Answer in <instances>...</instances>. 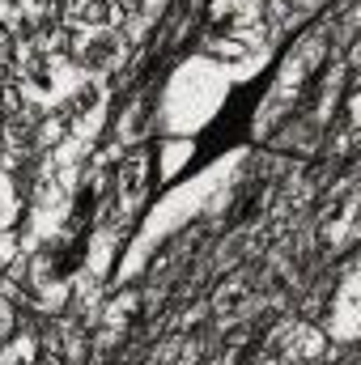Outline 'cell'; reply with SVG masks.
Instances as JSON below:
<instances>
[{
	"label": "cell",
	"mask_w": 361,
	"mask_h": 365,
	"mask_svg": "<svg viewBox=\"0 0 361 365\" xmlns=\"http://www.w3.org/2000/svg\"><path fill=\"white\" fill-rule=\"evenodd\" d=\"M332 344H353L357 340V268L349 264L336 293H332V306H327V331H323Z\"/></svg>",
	"instance_id": "7a4b0ae2"
},
{
	"label": "cell",
	"mask_w": 361,
	"mask_h": 365,
	"mask_svg": "<svg viewBox=\"0 0 361 365\" xmlns=\"http://www.w3.org/2000/svg\"><path fill=\"white\" fill-rule=\"evenodd\" d=\"M247 302H251V280H247V276H230V280H221L217 293H213V314H217L221 323H234V319L247 310Z\"/></svg>",
	"instance_id": "3957f363"
},
{
	"label": "cell",
	"mask_w": 361,
	"mask_h": 365,
	"mask_svg": "<svg viewBox=\"0 0 361 365\" xmlns=\"http://www.w3.org/2000/svg\"><path fill=\"white\" fill-rule=\"evenodd\" d=\"M136 310V293H128V297H119V302H111L106 310H102V319H106V327L111 331H119L123 323H128V314Z\"/></svg>",
	"instance_id": "52a82bcc"
},
{
	"label": "cell",
	"mask_w": 361,
	"mask_h": 365,
	"mask_svg": "<svg viewBox=\"0 0 361 365\" xmlns=\"http://www.w3.org/2000/svg\"><path fill=\"white\" fill-rule=\"evenodd\" d=\"M225 81L230 77L213 60H195L183 73H175V81L166 86V98H162V115H166L162 128L183 136V132L208 123L217 102H221V93H225Z\"/></svg>",
	"instance_id": "6da1fadb"
},
{
	"label": "cell",
	"mask_w": 361,
	"mask_h": 365,
	"mask_svg": "<svg viewBox=\"0 0 361 365\" xmlns=\"http://www.w3.org/2000/svg\"><path fill=\"white\" fill-rule=\"evenodd\" d=\"M17 4H21V17H26V26H30V30L51 26V21H56V13H60V0H17Z\"/></svg>",
	"instance_id": "8992f818"
},
{
	"label": "cell",
	"mask_w": 361,
	"mask_h": 365,
	"mask_svg": "<svg viewBox=\"0 0 361 365\" xmlns=\"http://www.w3.org/2000/svg\"><path fill=\"white\" fill-rule=\"evenodd\" d=\"M21 217H26V200L17 191V179L9 170H0V230H17Z\"/></svg>",
	"instance_id": "277c9868"
},
{
	"label": "cell",
	"mask_w": 361,
	"mask_h": 365,
	"mask_svg": "<svg viewBox=\"0 0 361 365\" xmlns=\"http://www.w3.org/2000/svg\"><path fill=\"white\" fill-rule=\"evenodd\" d=\"M191 149H195V140H187V136H175L166 149H158L162 153V179H175L183 170V162L191 158Z\"/></svg>",
	"instance_id": "5b68a950"
}]
</instances>
